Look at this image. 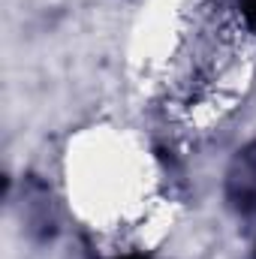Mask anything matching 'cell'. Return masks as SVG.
<instances>
[{"instance_id":"1","label":"cell","mask_w":256,"mask_h":259,"mask_svg":"<svg viewBox=\"0 0 256 259\" xmlns=\"http://www.w3.org/2000/svg\"><path fill=\"white\" fill-rule=\"evenodd\" d=\"M223 193H226L229 211L247 226H256V139L232 154Z\"/></svg>"},{"instance_id":"2","label":"cell","mask_w":256,"mask_h":259,"mask_svg":"<svg viewBox=\"0 0 256 259\" xmlns=\"http://www.w3.org/2000/svg\"><path fill=\"white\" fill-rule=\"evenodd\" d=\"M232 3H235V9H238L241 21H244V24L256 33V0H232Z\"/></svg>"},{"instance_id":"3","label":"cell","mask_w":256,"mask_h":259,"mask_svg":"<svg viewBox=\"0 0 256 259\" xmlns=\"http://www.w3.org/2000/svg\"><path fill=\"white\" fill-rule=\"evenodd\" d=\"M115 259H154L151 253H145V250H130V253H121V256Z\"/></svg>"},{"instance_id":"4","label":"cell","mask_w":256,"mask_h":259,"mask_svg":"<svg viewBox=\"0 0 256 259\" xmlns=\"http://www.w3.org/2000/svg\"><path fill=\"white\" fill-rule=\"evenodd\" d=\"M247 259H256V232H253V247H250V253H247Z\"/></svg>"}]
</instances>
